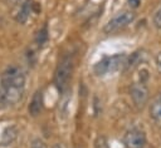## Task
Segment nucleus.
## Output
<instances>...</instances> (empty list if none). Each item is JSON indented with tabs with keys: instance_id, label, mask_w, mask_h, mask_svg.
<instances>
[{
	"instance_id": "obj_1",
	"label": "nucleus",
	"mask_w": 161,
	"mask_h": 148,
	"mask_svg": "<svg viewBox=\"0 0 161 148\" xmlns=\"http://www.w3.org/2000/svg\"><path fill=\"white\" fill-rule=\"evenodd\" d=\"M127 63V55L121 53V54H114L112 56H104L101 59L98 63L94 64L93 71L97 75H106V74H112L126 66Z\"/></svg>"
},
{
	"instance_id": "obj_2",
	"label": "nucleus",
	"mask_w": 161,
	"mask_h": 148,
	"mask_svg": "<svg viewBox=\"0 0 161 148\" xmlns=\"http://www.w3.org/2000/svg\"><path fill=\"white\" fill-rule=\"evenodd\" d=\"M73 73V59L72 56L67 55L60 59V61L57 65L55 73H54V84L59 90H63L72 77Z\"/></svg>"
},
{
	"instance_id": "obj_3",
	"label": "nucleus",
	"mask_w": 161,
	"mask_h": 148,
	"mask_svg": "<svg viewBox=\"0 0 161 148\" xmlns=\"http://www.w3.org/2000/svg\"><path fill=\"white\" fill-rule=\"evenodd\" d=\"M136 18V14L131 10H125L118 13L117 15H114L106 25H104V33L107 34H112L116 31H119L122 29H125L126 26H128Z\"/></svg>"
},
{
	"instance_id": "obj_4",
	"label": "nucleus",
	"mask_w": 161,
	"mask_h": 148,
	"mask_svg": "<svg viewBox=\"0 0 161 148\" xmlns=\"http://www.w3.org/2000/svg\"><path fill=\"white\" fill-rule=\"evenodd\" d=\"M24 88L0 85V108H6L20 102L23 97Z\"/></svg>"
},
{
	"instance_id": "obj_5",
	"label": "nucleus",
	"mask_w": 161,
	"mask_h": 148,
	"mask_svg": "<svg viewBox=\"0 0 161 148\" xmlns=\"http://www.w3.org/2000/svg\"><path fill=\"white\" fill-rule=\"evenodd\" d=\"M1 85L24 88L25 85V74L18 66H10L1 74Z\"/></svg>"
},
{
	"instance_id": "obj_6",
	"label": "nucleus",
	"mask_w": 161,
	"mask_h": 148,
	"mask_svg": "<svg viewBox=\"0 0 161 148\" xmlns=\"http://www.w3.org/2000/svg\"><path fill=\"white\" fill-rule=\"evenodd\" d=\"M130 94L133 104L137 108H143L148 100V89L145 83H133L130 88Z\"/></svg>"
},
{
	"instance_id": "obj_7",
	"label": "nucleus",
	"mask_w": 161,
	"mask_h": 148,
	"mask_svg": "<svg viewBox=\"0 0 161 148\" xmlns=\"http://www.w3.org/2000/svg\"><path fill=\"white\" fill-rule=\"evenodd\" d=\"M123 143L127 148H143L146 145V135L141 129L132 128L125 134Z\"/></svg>"
},
{
	"instance_id": "obj_8",
	"label": "nucleus",
	"mask_w": 161,
	"mask_h": 148,
	"mask_svg": "<svg viewBox=\"0 0 161 148\" xmlns=\"http://www.w3.org/2000/svg\"><path fill=\"white\" fill-rule=\"evenodd\" d=\"M43 109V94L40 90H36L30 100V104L28 107V110H29V114L33 115V117H36L40 114Z\"/></svg>"
},
{
	"instance_id": "obj_9",
	"label": "nucleus",
	"mask_w": 161,
	"mask_h": 148,
	"mask_svg": "<svg viewBox=\"0 0 161 148\" xmlns=\"http://www.w3.org/2000/svg\"><path fill=\"white\" fill-rule=\"evenodd\" d=\"M150 117L158 124H161V92L152 99L150 104Z\"/></svg>"
},
{
	"instance_id": "obj_10",
	"label": "nucleus",
	"mask_w": 161,
	"mask_h": 148,
	"mask_svg": "<svg viewBox=\"0 0 161 148\" xmlns=\"http://www.w3.org/2000/svg\"><path fill=\"white\" fill-rule=\"evenodd\" d=\"M16 138H18V129H16V127L11 125V127H8L4 129L3 134H1L0 143H1V145L6 147V145L13 144Z\"/></svg>"
},
{
	"instance_id": "obj_11",
	"label": "nucleus",
	"mask_w": 161,
	"mask_h": 148,
	"mask_svg": "<svg viewBox=\"0 0 161 148\" xmlns=\"http://www.w3.org/2000/svg\"><path fill=\"white\" fill-rule=\"evenodd\" d=\"M31 5H33V4H31V0H24V1L21 3L20 9H19V11H18L16 16H15V19H16V21H18V23L24 24V23L28 20L29 14H30Z\"/></svg>"
},
{
	"instance_id": "obj_12",
	"label": "nucleus",
	"mask_w": 161,
	"mask_h": 148,
	"mask_svg": "<svg viewBox=\"0 0 161 148\" xmlns=\"http://www.w3.org/2000/svg\"><path fill=\"white\" fill-rule=\"evenodd\" d=\"M47 39H48V33H47V28L44 26L43 29H40V30L38 31V34H36V36H35V41H36V44L43 45V44L47 41Z\"/></svg>"
},
{
	"instance_id": "obj_13",
	"label": "nucleus",
	"mask_w": 161,
	"mask_h": 148,
	"mask_svg": "<svg viewBox=\"0 0 161 148\" xmlns=\"http://www.w3.org/2000/svg\"><path fill=\"white\" fill-rule=\"evenodd\" d=\"M94 148H109L106 137H103V135H98L97 139H96V142H94Z\"/></svg>"
},
{
	"instance_id": "obj_14",
	"label": "nucleus",
	"mask_w": 161,
	"mask_h": 148,
	"mask_svg": "<svg viewBox=\"0 0 161 148\" xmlns=\"http://www.w3.org/2000/svg\"><path fill=\"white\" fill-rule=\"evenodd\" d=\"M153 24H155L156 28L161 29V6H160V9L156 11V14L153 15Z\"/></svg>"
},
{
	"instance_id": "obj_15",
	"label": "nucleus",
	"mask_w": 161,
	"mask_h": 148,
	"mask_svg": "<svg viewBox=\"0 0 161 148\" xmlns=\"http://www.w3.org/2000/svg\"><path fill=\"white\" fill-rule=\"evenodd\" d=\"M150 74H148V70L147 69H141L140 74H138V79H140V83H146V80L148 79Z\"/></svg>"
},
{
	"instance_id": "obj_16",
	"label": "nucleus",
	"mask_w": 161,
	"mask_h": 148,
	"mask_svg": "<svg viewBox=\"0 0 161 148\" xmlns=\"http://www.w3.org/2000/svg\"><path fill=\"white\" fill-rule=\"evenodd\" d=\"M30 148H45V144L40 139H34L33 143H31V145H30Z\"/></svg>"
},
{
	"instance_id": "obj_17",
	"label": "nucleus",
	"mask_w": 161,
	"mask_h": 148,
	"mask_svg": "<svg viewBox=\"0 0 161 148\" xmlns=\"http://www.w3.org/2000/svg\"><path fill=\"white\" fill-rule=\"evenodd\" d=\"M156 65H157V69H158V71L161 73V51L156 55Z\"/></svg>"
},
{
	"instance_id": "obj_18",
	"label": "nucleus",
	"mask_w": 161,
	"mask_h": 148,
	"mask_svg": "<svg viewBox=\"0 0 161 148\" xmlns=\"http://www.w3.org/2000/svg\"><path fill=\"white\" fill-rule=\"evenodd\" d=\"M128 4L131 8H137L140 4V0H128Z\"/></svg>"
},
{
	"instance_id": "obj_19",
	"label": "nucleus",
	"mask_w": 161,
	"mask_h": 148,
	"mask_svg": "<svg viewBox=\"0 0 161 148\" xmlns=\"http://www.w3.org/2000/svg\"><path fill=\"white\" fill-rule=\"evenodd\" d=\"M8 1H11L13 4H19V3H23L24 0H8Z\"/></svg>"
},
{
	"instance_id": "obj_20",
	"label": "nucleus",
	"mask_w": 161,
	"mask_h": 148,
	"mask_svg": "<svg viewBox=\"0 0 161 148\" xmlns=\"http://www.w3.org/2000/svg\"><path fill=\"white\" fill-rule=\"evenodd\" d=\"M53 148H64V147H63L62 144H59V143H57V144H54V145H53Z\"/></svg>"
}]
</instances>
